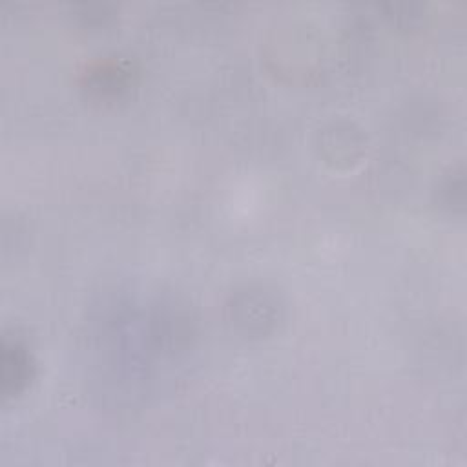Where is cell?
Listing matches in <instances>:
<instances>
[{"mask_svg": "<svg viewBox=\"0 0 467 467\" xmlns=\"http://www.w3.org/2000/svg\"><path fill=\"white\" fill-rule=\"evenodd\" d=\"M31 361L26 348L16 341L4 339L0 354V379L2 390L5 394L16 392L22 389L29 378Z\"/></svg>", "mask_w": 467, "mask_h": 467, "instance_id": "obj_1", "label": "cell"}]
</instances>
